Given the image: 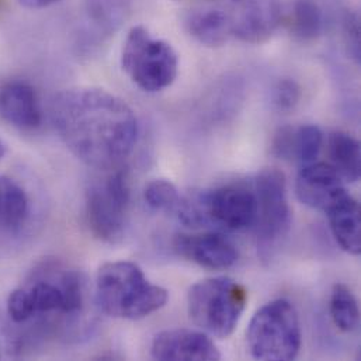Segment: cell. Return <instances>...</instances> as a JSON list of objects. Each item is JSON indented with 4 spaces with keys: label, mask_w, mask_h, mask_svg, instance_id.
Segmentation results:
<instances>
[{
    "label": "cell",
    "mask_w": 361,
    "mask_h": 361,
    "mask_svg": "<svg viewBox=\"0 0 361 361\" xmlns=\"http://www.w3.org/2000/svg\"><path fill=\"white\" fill-rule=\"evenodd\" d=\"M249 353L262 361L295 360L302 345L300 317L287 300H274L263 305L246 331Z\"/></svg>",
    "instance_id": "cell-5"
},
{
    "label": "cell",
    "mask_w": 361,
    "mask_h": 361,
    "mask_svg": "<svg viewBox=\"0 0 361 361\" xmlns=\"http://www.w3.org/2000/svg\"><path fill=\"white\" fill-rule=\"evenodd\" d=\"M0 118L18 130L38 128L42 114L32 86L20 80L4 83L0 87Z\"/></svg>",
    "instance_id": "cell-15"
},
{
    "label": "cell",
    "mask_w": 361,
    "mask_h": 361,
    "mask_svg": "<svg viewBox=\"0 0 361 361\" xmlns=\"http://www.w3.org/2000/svg\"><path fill=\"white\" fill-rule=\"evenodd\" d=\"M151 356L161 361H218L221 353L202 331L171 329L159 332L151 346Z\"/></svg>",
    "instance_id": "cell-13"
},
{
    "label": "cell",
    "mask_w": 361,
    "mask_h": 361,
    "mask_svg": "<svg viewBox=\"0 0 361 361\" xmlns=\"http://www.w3.org/2000/svg\"><path fill=\"white\" fill-rule=\"evenodd\" d=\"M343 181L331 164L314 162L301 168L295 180V192L302 204L326 212L349 194Z\"/></svg>",
    "instance_id": "cell-14"
},
{
    "label": "cell",
    "mask_w": 361,
    "mask_h": 361,
    "mask_svg": "<svg viewBox=\"0 0 361 361\" xmlns=\"http://www.w3.org/2000/svg\"><path fill=\"white\" fill-rule=\"evenodd\" d=\"M252 187L256 195L253 228L257 238V252L263 262H270L287 238L293 222L287 181L283 172L270 168L256 175Z\"/></svg>",
    "instance_id": "cell-7"
},
{
    "label": "cell",
    "mask_w": 361,
    "mask_h": 361,
    "mask_svg": "<svg viewBox=\"0 0 361 361\" xmlns=\"http://www.w3.org/2000/svg\"><path fill=\"white\" fill-rule=\"evenodd\" d=\"M30 201L24 188L7 176H0V229L18 233L27 222Z\"/></svg>",
    "instance_id": "cell-17"
},
{
    "label": "cell",
    "mask_w": 361,
    "mask_h": 361,
    "mask_svg": "<svg viewBox=\"0 0 361 361\" xmlns=\"http://www.w3.org/2000/svg\"><path fill=\"white\" fill-rule=\"evenodd\" d=\"M51 120L65 147L80 162L100 171L123 166L140 138L134 110L103 89L59 92L51 103Z\"/></svg>",
    "instance_id": "cell-1"
},
{
    "label": "cell",
    "mask_w": 361,
    "mask_h": 361,
    "mask_svg": "<svg viewBox=\"0 0 361 361\" xmlns=\"http://www.w3.org/2000/svg\"><path fill=\"white\" fill-rule=\"evenodd\" d=\"M188 34L202 45L221 47L233 38L231 0H200L184 20Z\"/></svg>",
    "instance_id": "cell-11"
},
{
    "label": "cell",
    "mask_w": 361,
    "mask_h": 361,
    "mask_svg": "<svg viewBox=\"0 0 361 361\" xmlns=\"http://www.w3.org/2000/svg\"><path fill=\"white\" fill-rule=\"evenodd\" d=\"M4 155H6V145L0 141V162L4 158Z\"/></svg>",
    "instance_id": "cell-28"
},
{
    "label": "cell",
    "mask_w": 361,
    "mask_h": 361,
    "mask_svg": "<svg viewBox=\"0 0 361 361\" xmlns=\"http://www.w3.org/2000/svg\"><path fill=\"white\" fill-rule=\"evenodd\" d=\"M30 304L31 319H48L73 329L83 318L87 304V284L82 271L61 262H47L35 269L23 287Z\"/></svg>",
    "instance_id": "cell-3"
},
{
    "label": "cell",
    "mask_w": 361,
    "mask_h": 361,
    "mask_svg": "<svg viewBox=\"0 0 361 361\" xmlns=\"http://www.w3.org/2000/svg\"><path fill=\"white\" fill-rule=\"evenodd\" d=\"M288 25L297 39L304 42L317 39L324 31V13L317 0H294Z\"/></svg>",
    "instance_id": "cell-19"
},
{
    "label": "cell",
    "mask_w": 361,
    "mask_h": 361,
    "mask_svg": "<svg viewBox=\"0 0 361 361\" xmlns=\"http://www.w3.org/2000/svg\"><path fill=\"white\" fill-rule=\"evenodd\" d=\"M329 226L336 243L346 253L359 256L361 253L360 204L350 194H346L326 211Z\"/></svg>",
    "instance_id": "cell-16"
},
{
    "label": "cell",
    "mask_w": 361,
    "mask_h": 361,
    "mask_svg": "<svg viewBox=\"0 0 361 361\" xmlns=\"http://www.w3.org/2000/svg\"><path fill=\"white\" fill-rule=\"evenodd\" d=\"M324 145V134L315 124L295 127L294 133V161L301 166L317 162Z\"/></svg>",
    "instance_id": "cell-22"
},
{
    "label": "cell",
    "mask_w": 361,
    "mask_h": 361,
    "mask_svg": "<svg viewBox=\"0 0 361 361\" xmlns=\"http://www.w3.org/2000/svg\"><path fill=\"white\" fill-rule=\"evenodd\" d=\"M294 133L295 127L286 126L277 130L271 141L273 154L284 161H294Z\"/></svg>",
    "instance_id": "cell-26"
},
{
    "label": "cell",
    "mask_w": 361,
    "mask_h": 361,
    "mask_svg": "<svg viewBox=\"0 0 361 361\" xmlns=\"http://www.w3.org/2000/svg\"><path fill=\"white\" fill-rule=\"evenodd\" d=\"M173 247L181 257L209 270L231 269L239 257L236 246L219 232L179 233Z\"/></svg>",
    "instance_id": "cell-12"
},
{
    "label": "cell",
    "mask_w": 361,
    "mask_h": 361,
    "mask_svg": "<svg viewBox=\"0 0 361 361\" xmlns=\"http://www.w3.org/2000/svg\"><path fill=\"white\" fill-rule=\"evenodd\" d=\"M25 339L8 315L0 310V360L17 359L23 355Z\"/></svg>",
    "instance_id": "cell-23"
},
{
    "label": "cell",
    "mask_w": 361,
    "mask_h": 361,
    "mask_svg": "<svg viewBox=\"0 0 361 361\" xmlns=\"http://www.w3.org/2000/svg\"><path fill=\"white\" fill-rule=\"evenodd\" d=\"M247 304V290L231 277L205 279L188 290L187 311L191 322L208 336L229 338Z\"/></svg>",
    "instance_id": "cell-4"
},
{
    "label": "cell",
    "mask_w": 361,
    "mask_h": 361,
    "mask_svg": "<svg viewBox=\"0 0 361 361\" xmlns=\"http://www.w3.org/2000/svg\"><path fill=\"white\" fill-rule=\"evenodd\" d=\"M271 100L281 113H288L297 107L301 100V87L293 79H280L273 87Z\"/></svg>",
    "instance_id": "cell-24"
},
{
    "label": "cell",
    "mask_w": 361,
    "mask_h": 361,
    "mask_svg": "<svg viewBox=\"0 0 361 361\" xmlns=\"http://www.w3.org/2000/svg\"><path fill=\"white\" fill-rule=\"evenodd\" d=\"M328 152L331 165L343 180L356 183L360 179V142L353 135L343 131L332 133L328 140Z\"/></svg>",
    "instance_id": "cell-18"
},
{
    "label": "cell",
    "mask_w": 361,
    "mask_h": 361,
    "mask_svg": "<svg viewBox=\"0 0 361 361\" xmlns=\"http://www.w3.org/2000/svg\"><path fill=\"white\" fill-rule=\"evenodd\" d=\"M121 68L141 90L158 93L176 80L179 58L169 42L155 38L144 25H137L124 41Z\"/></svg>",
    "instance_id": "cell-6"
},
{
    "label": "cell",
    "mask_w": 361,
    "mask_h": 361,
    "mask_svg": "<svg viewBox=\"0 0 361 361\" xmlns=\"http://www.w3.org/2000/svg\"><path fill=\"white\" fill-rule=\"evenodd\" d=\"M181 195L178 187L166 179L151 180L144 190V200L147 205L157 212L176 215L180 207Z\"/></svg>",
    "instance_id": "cell-21"
},
{
    "label": "cell",
    "mask_w": 361,
    "mask_h": 361,
    "mask_svg": "<svg viewBox=\"0 0 361 361\" xmlns=\"http://www.w3.org/2000/svg\"><path fill=\"white\" fill-rule=\"evenodd\" d=\"M134 0H83L76 47L92 54L103 47L127 21Z\"/></svg>",
    "instance_id": "cell-9"
},
{
    "label": "cell",
    "mask_w": 361,
    "mask_h": 361,
    "mask_svg": "<svg viewBox=\"0 0 361 361\" xmlns=\"http://www.w3.org/2000/svg\"><path fill=\"white\" fill-rule=\"evenodd\" d=\"M21 6H24L25 8L30 10H41V8H47L61 0H18Z\"/></svg>",
    "instance_id": "cell-27"
},
{
    "label": "cell",
    "mask_w": 361,
    "mask_h": 361,
    "mask_svg": "<svg viewBox=\"0 0 361 361\" xmlns=\"http://www.w3.org/2000/svg\"><path fill=\"white\" fill-rule=\"evenodd\" d=\"M233 38L247 44H263L277 31L283 20L277 0H231Z\"/></svg>",
    "instance_id": "cell-10"
},
{
    "label": "cell",
    "mask_w": 361,
    "mask_h": 361,
    "mask_svg": "<svg viewBox=\"0 0 361 361\" xmlns=\"http://www.w3.org/2000/svg\"><path fill=\"white\" fill-rule=\"evenodd\" d=\"M168 300L169 293L152 284L133 262H110L97 271L94 301L109 317L140 321L162 310Z\"/></svg>",
    "instance_id": "cell-2"
},
{
    "label": "cell",
    "mask_w": 361,
    "mask_h": 361,
    "mask_svg": "<svg viewBox=\"0 0 361 361\" xmlns=\"http://www.w3.org/2000/svg\"><path fill=\"white\" fill-rule=\"evenodd\" d=\"M131 200L130 176L124 166L99 180L86 191V222L90 232L102 242L118 243L126 232Z\"/></svg>",
    "instance_id": "cell-8"
},
{
    "label": "cell",
    "mask_w": 361,
    "mask_h": 361,
    "mask_svg": "<svg viewBox=\"0 0 361 361\" xmlns=\"http://www.w3.org/2000/svg\"><path fill=\"white\" fill-rule=\"evenodd\" d=\"M331 318L335 326L345 332L350 334L359 328L360 324V310L357 300L352 290L345 284H335L331 294L329 304Z\"/></svg>",
    "instance_id": "cell-20"
},
{
    "label": "cell",
    "mask_w": 361,
    "mask_h": 361,
    "mask_svg": "<svg viewBox=\"0 0 361 361\" xmlns=\"http://www.w3.org/2000/svg\"><path fill=\"white\" fill-rule=\"evenodd\" d=\"M343 35L350 55L360 61V18L356 11H346L343 16Z\"/></svg>",
    "instance_id": "cell-25"
}]
</instances>
